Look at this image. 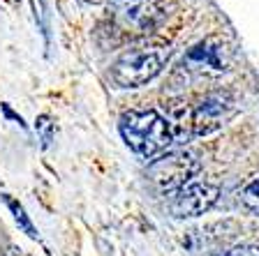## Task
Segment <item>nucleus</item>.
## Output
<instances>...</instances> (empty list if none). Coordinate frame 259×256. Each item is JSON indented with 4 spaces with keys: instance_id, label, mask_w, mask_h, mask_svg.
Masks as SVG:
<instances>
[{
    "instance_id": "f257e3e1",
    "label": "nucleus",
    "mask_w": 259,
    "mask_h": 256,
    "mask_svg": "<svg viewBox=\"0 0 259 256\" xmlns=\"http://www.w3.org/2000/svg\"><path fill=\"white\" fill-rule=\"evenodd\" d=\"M125 143L141 157H153L171 143V129L157 111H127L120 118Z\"/></svg>"
},
{
    "instance_id": "f03ea898",
    "label": "nucleus",
    "mask_w": 259,
    "mask_h": 256,
    "mask_svg": "<svg viewBox=\"0 0 259 256\" xmlns=\"http://www.w3.org/2000/svg\"><path fill=\"white\" fill-rule=\"evenodd\" d=\"M169 58L167 46H146L123 54L111 67V79L118 88H139L160 74Z\"/></svg>"
},
{
    "instance_id": "7ed1b4c3",
    "label": "nucleus",
    "mask_w": 259,
    "mask_h": 256,
    "mask_svg": "<svg viewBox=\"0 0 259 256\" xmlns=\"http://www.w3.org/2000/svg\"><path fill=\"white\" fill-rule=\"evenodd\" d=\"M199 173V160L190 150H174L148 166V178L160 192H178Z\"/></svg>"
},
{
    "instance_id": "20e7f679",
    "label": "nucleus",
    "mask_w": 259,
    "mask_h": 256,
    "mask_svg": "<svg viewBox=\"0 0 259 256\" xmlns=\"http://www.w3.org/2000/svg\"><path fill=\"white\" fill-rule=\"evenodd\" d=\"M113 14L120 28L144 35L162 21V3L160 0H116Z\"/></svg>"
},
{
    "instance_id": "39448f33",
    "label": "nucleus",
    "mask_w": 259,
    "mask_h": 256,
    "mask_svg": "<svg viewBox=\"0 0 259 256\" xmlns=\"http://www.w3.org/2000/svg\"><path fill=\"white\" fill-rule=\"evenodd\" d=\"M234 113H236V99L229 92H210L192 111V132L199 136L215 132L227 120H232Z\"/></svg>"
},
{
    "instance_id": "423d86ee",
    "label": "nucleus",
    "mask_w": 259,
    "mask_h": 256,
    "mask_svg": "<svg viewBox=\"0 0 259 256\" xmlns=\"http://www.w3.org/2000/svg\"><path fill=\"white\" fill-rule=\"evenodd\" d=\"M220 196V189L210 182H190V185L181 187L178 192L171 194L169 198V210L174 217L188 219L204 215L208 208H213Z\"/></svg>"
},
{
    "instance_id": "0eeeda50",
    "label": "nucleus",
    "mask_w": 259,
    "mask_h": 256,
    "mask_svg": "<svg viewBox=\"0 0 259 256\" xmlns=\"http://www.w3.org/2000/svg\"><path fill=\"white\" fill-rule=\"evenodd\" d=\"M183 65L197 72H222L225 70V60H222V46L210 42H201L194 48H190L185 56Z\"/></svg>"
},
{
    "instance_id": "6e6552de",
    "label": "nucleus",
    "mask_w": 259,
    "mask_h": 256,
    "mask_svg": "<svg viewBox=\"0 0 259 256\" xmlns=\"http://www.w3.org/2000/svg\"><path fill=\"white\" fill-rule=\"evenodd\" d=\"M241 203L243 208L250 210L252 215H259V178H254L252 182L245 185V189L241 192Z\"/></svg>"
},
{
    "instance_id": "1a4fd4ad",
    "label": "nucleus",
    "mask_w": 259,
    "mask_h": 256,
    "mask_svg": "<svg viewBox=\"0 0 259 256\" xmlns=\"http://www.w3.org/2000/svg\"><path fill=\"white\" fill-rule=\"evenodd\" d=\"M5 201H7V206H10V210H12V213H14V219H16V222H19V226H21V229L26 231V233L30 235V238H35V235H37V233H35V229H32L30 219L26 217V210H23V206H21V203H16L14 198H10V196H7Z\"/></svg>"
},
{
    "instance_id": "9d476101",
    "label": "nucleus",
    "mask_w": 259,
    "mask_h": 256,
    "mask_svg": "<svg viewBox=\"0 0 259 256\" xmlns=\"http://www.w3.org/2000/svg\"><path fill=\"white\" fill-rule=\"evenodd\" d=\"M32 10H35V19H37L42 35L49 39V19H47V10H44V0H32Z\"/></svg>"
},
{
    "instance_id": "9b49d317",
    "label": "nucleus",
    "mask_w": 259,
    "mask_h": 256,
    "mask_svg": "<svg viewBox=\"0 0 259 256\" xmlns=\"http://www.w3.org/2000/svg\"><path fill=\"white\" fill-rule=\"evenodd\" d=\"M218 256H259V247L254 245H238V247H232V249L222 251Z\"/></svg>"
},
{
    "instance_id": "f8f14e48",
    "label": "nucleus",
    "mask_w": 259,
    "mask_h": 256,
    "mask_svg": "<svg viewBox=\"0 0 259 256\" xmlns=\"http://www.w3.org/2000/svg\"><path fill=\"white\" fill-rule=\"evenodd\" d=\"M0 256H19V251L14 247H7V249H0Z\"/></svg>"
}]
</instances>
